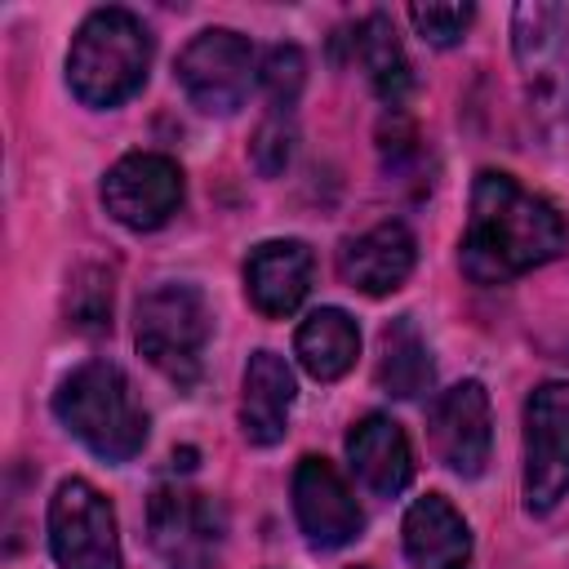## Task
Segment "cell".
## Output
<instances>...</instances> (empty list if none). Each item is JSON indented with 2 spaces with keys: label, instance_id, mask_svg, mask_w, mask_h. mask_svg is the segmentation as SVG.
Wrapping results in <instances>:
<instances>
[{
  "label": "cell",
  "instance_id": "9c48e42d",
  "mask_svg": "<svg viewBox=\"0 0 569 569\" xmlns=\"http://www.w3.org/2000/svg\"><path fill=\"white\" fill-rule=\"evenodd\" d=\"M147 529L164 569H213L227 533V516L209 493L164 485L151 493Z\"/></svg>",
  "mask_w": 569,
  "mask_h": 569
},
{
  "label": "cell",
  "instance_id": "7c38bea8",
  "mask_svg": "<svg viewBox=\"0 0 569 569\" xmlns=\"http://www.w3.org/2000/svg\"><path fill=\"white\" fill-rule=\"evenodd\" d=\"M427 431H431V449L436 458L462 476V480H476L489 462V445H493V427H489V396L476 378L449 387L436 396L431 405V418H427Z\"/></svg>",
  "mask_w": 569,
  "mask_h": 569
},
{
  "label": "cell",
  "instance_id": "ffe728a7",
  "mask_svg": "<svg viewBox=\"0 0 569 569\" xmlns=\"http://www.w3.org/2000/svg\"><path fill=\"white\" fill-rule=\"evenodd\" d=\"M431 351L409 316L391 320L382 329V356H378V387L396 400H413L431 387Z\"/></svg>",
  "mask_w": 569,
  "mask_h": 569
},
{
  "label": "cell",
  "instance_id": "52a82bcc",
  "mask_svg": "<svg viewBox=\"0 0 569 569\" xmlns=\"http://www.w3.org/2000/svg\"><path fill=\"white\" fill-rule=\"evenodd\" d=\"M178 84L191 107L204 116H231L244 107L253 84V49L231 27H209L191 36V44L178 53Z\"/></svg>",
  "mask_w": 569,
  "mask_h": 569
},
{
  "label": "cell",
  "instance_id": "8fae6325",
  "mask_svg": "<svg viewBox=\"0 0 569 569\" xmlns=\"http://www.w3.org/2000/svg\"><path fill=\"white\" fill-rule=\"evenodd\" d=\"M293 516L311 547L338 551L365 529V511L329 458L307 453L293 467Z\"/></svg>",
  "mask_w": 569,
  "mask_h": 569
},
{
  "label": "cell",
  "instance_id": "cb8c5ba5",
  "mask_svg": "<svg viewBox=\"0 0 569 569\" xmlns=\"http://www.w3.org/2000/svg\"><path fill=\"white\" fill-rule=\"evenodd\" d=\"M249 156H253L258 173H267V178L289 164V156H293V124H289V111H271V116L258 124V133H253V142H249Z\"/></svg>",
  "mask_w": 569,
  "mask_h": 569
},
{
  "label": "cell",
  "instance_id": "6da1fadb",
  "mask_svg": "<svg viewBox=\"0 0 569 569\" xmlns=\"http://www.w3.org/2000/svg\"><path fill=\"white\" fill-rule=\"evenodd\" d=\"M565 244H569V231L551 200L533 196L502 169L476 173L471 213L458 249L462 276H471L476 284H502L560 258Z\"/></svg>",
  "mask_w": 569,
  "mask_h": 569
},
{
  "label": "cell",
  "instance_id": "5bb4252c",
  "mask_svg": "<svg viewBox=\"0 0 569 569\" xmlns=\"http://www.w3.org/2000/svg\"><path fill=\"white\" fill-rule=\"evenodd\" d=\"M413 262H418L413 231L391 218V222H378V227H369V231H360L356 240L342 244L338 276L351 289H360L369 298H382V293H391V289H400L409 280Z\"/></svg>",
  "mask_w": 569,
  "mask_h": 569
},
{
  "label": "cell",
  "instance_id": "7a4b0ae2",
  "mask_svg": "<svg viewBox=\"0 0 569 569\" xmlns=\"http://www.w3.org/2000/svg\"><path fill=\"white\" fill-rule=\"evenodd\" d=\"M53 413L89 453L107 462H129L147 445V413L124 369L111 360L71 369L53 391Z\"/></svg>",
  "mask_w": 569,
  "mask_h": 569
},
{
  "label": "cell",
  "instance_id": "8992f818",
  "mask_svg": "<svg viewBox=\"0 0 569 569\" xmlns=\"http://www.w3.org/2000/svg\"><path fill=\"white\" fill-rule=\"evenodd\" d=\"M49 551L58 569H120V533L111 502L80 476L49 498Z\"/></svg>",
  "mask_w": 569,
  "mask_h": 569
},
{
  "label": "cell",
  "instance_id": "277c9868",
  "mask_svg": "<svg viewBox=\"0 0 569 569\" xmlns=\"http://www.w3.org/2000/svg\"><path fill=\"white\" fill-rule=\"evenodd\" d=\"M511 49L525 80V102L533 129L560 147L569 142V18L560 4H516Z\"/></svg>",
  "mask_w": 569,
  "mask_h": 569
},
{
  "label": "cell",
  "instance_id": "e0dca14e",
  "mask_svg": "<svg viewBox=\"0 0 569 569\" xmlns=\"http://www.w3.org/2000/svg\"><path fill=\"white\" fill-rule=\"evenodd\" d=\"M405 556L413 569H471V529L445 493H427L405 511Z\"/></svg>",
  "mask_w": 569,
  "mask_h": 569
},
{
  "label": "cell",
  "instance_id": "44dd1931",
  "mask_svg": "<svg viewBox=\"0 0 569 569\" xmlns=\"http://www.w3.org/2000/svg\"><path fill=\"white\" fill-rule=\"evenodd\" d=\"M67 311H71V325L84 333L111 329V276L98 267L76 271V284L67 293Z\"/></svg>",
  "mask_w": 569,
  "mask_h": 569
},
{
  "label": "cell",
  "instance_id": "d6986e66",
  "mask_svg": "<svg viewBox=\"0 0 569 569\" xmlns=\"http://www.w3.org/2000/svg\"><path fill=\"white\" fill-rule=\"evenodd\" d=\"M298 360L316 382L342 378L360 356V329L342 307H320L298 325Z\"/></svg>",
  "mask_w": 569,
  "mask_h": 569
},
{
  "label": "cell",
  "instance_id": "2e32d148",
  "mask_svg": "<svg viewBox=\"0 0 569 569\" xmlns=\"http://www.w3.org/2000/svg\"><path fill=\"white\" fill-rule=\"evenodd\" d=\"M293 369L276 351H253L240 378V431L249 445H276L289 431Z\"/></svg>",
  "mask_w": 569,
  "mask_h": 569
},
{
  "label": "cell",
  "instance_id": "3957f363",
  "mask_svg": "<svg viewBox=\"0 0 569 569\" xmlns=\"http://www.w3.org/2000/svg\"><path fill=\"white\" fill-rule=\"evenodd\" d=\"M151 67V31L129 9H93L67 53V84L84 107H120Z\"/></svg>",
  "mask_w": 569,
  "mask_h": 569
},
{
  "label": "cell",
  "instance_id": "603a6c76",
  "mask_svg": "<svg viewBox=\"0 0 569 569\" xmlns=\"http://www.w3.org/2000/svg\"><path fill=\"white\" fill-rule=\"evenodd\" d=\"M409 22L418 27V36L436 49H449L467 36V27L476 22L471 4H409Z\"/></svg>",
  "mask_w": 569,
  "mask_h": 569
},
{
  "label": "cell",
  "instance_id": "ac0fdd59",
  "mask_svg": "<svg viewBox=\"0 0 569 569\" xmlns=\"http://www.w3.org/2000/svg\"><path fill=\"white\" fill-rule=\"evenodd\" d=\"M347 40H351V58L369 76L373 93L391 111H400L405 98H409V89H413V67H409V58H405V49L396 40V27L382 13H369L365 22H356V31Z\"/></svg>",
  "mask_w": 569,
  "mask_h": 569
},
{
  "label": "cell",
  "instance_id": "30bf717a",
  "mask_svg": "<svg viewBox=\"0 0 569 569\" xmlns=\"http://www.w3.org/2000/svg\"><path fill=\"white\" fill-rule=\"evenodd\" d=\"M102 204L120 227L156 231L182 204V169L160 151L120 156L102 178Z\"/></svg>",
  "mask_w": 569,
  "mask_h": 569
},
{
  "label": "cell",
  "instance_id": "ba28073f",
  "mask_svg": "<svg viewBox=\"0 0 569 569\" xmlns=\"http://www.w3.org/2000/svg\"><path fill=\"white\" fill-rule=\"evenodd\" d=\"M569 493V382H542L525 400V507L551 511Z\"/></svg>",
  "mask_w": 569,
  "mask_h": 569
},
{
  "label": "cell",
  "instance_id": "9a60e30c",
  "mask_svg": "<svg viewBox=\"0 0 569 569\" xmlns=\"http://www.w3.org/2000/svg\"><path fill=\"white\" fill-rule=\"evenodd\" d=\"M347 458L360 485L378 498H396L413 480V445L405 427L387 413H365L347 431Z\"/></svg>",
  "mask_w": 569,
  "mask_h": 569
},
{
  "label": "cell",
  "instance_id": "4fadbf2b",
  "mask_svg": "<svg viewBox=\"0 0 569 569\" xmlns=\"http://www.w3.org/2000/svg\"><path fill=\"white\" fill-rule=\"evenodd\" d=\"M311 271L316 258L302 240H262L244 262V293L258 316L284 320L302 307L311 289Z\"/></svg>",
  "mask_w": 569,
  "mask_h": 569
},
{
  "label": "cell",
  "instance_id": "7402d4cb",
  "mask_svg": "<svg viewBox=\"0 0 569 569\" xmlns=\"http://www.w3.org/2000/svg\"><path fill=\"white\" fill-rule=\"evenodd\" d=\"M262 89H267V98H271V107L276 111H289L293 102H298V93H302V80H307V58H302V49L298 44H276L267 58H262Z\"/></svg>",
  "mask_w": 569,
  "mask_h": 569
},
{
  "label": "cell",
  "instance_id": "5b68a950",
  "mask_svg": "<svg viewBox=\"0 0 569 569\" xmlns=\"http://www.w3.org/2000/svg\"><path fill=\"white\" fill-rule=\"evenodd\" d=\"M209 302L196 284H156L138 298L133 338L138 351L178 387H191L204 369L209 342Z\"/></svg>",
  "mask_w": 569,
  "mask_h": 569
}]
</instances>
